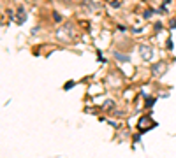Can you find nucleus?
Segmentation results:
<instances>
[{
	"instance_id": "20e7f679",
	"label": "nucleus",
	"mask_w": 176,
	"mask_h": 158,
	"mask_svg": "<svg viewBox=\"0 0 176 158\" xmlns=\"http://www.w3.org/2000/svg\"><path fill=\"white\" fill-rule=\"evenodd\" d=\"M155 125H157V123H153V121L148 118V116H143V118L139 120V123H137V128H139V132H144V128H146V126L150 128V126H155Z\"/></svg>"
},
{
	"instance_id": "0eeeda50",
	"label": "nucleus",
	"mask_w": 176,
	"mask_h": 158,
	"mask_svg": "<svg viewBox=\"0 0 176 158\" xmlns=\"http://www.w3.org/2000/svg\"><path fill=\"white\" fill-rule=\"evenodd\" d=\"M53 18H55V21H56V23H60V21H62V16H60L58 13H53Z\"/></svg>"
},
{
	"instance_id": "9d476101",
	"label": "nucleus",
	"mask_w": 176,
	"mask_h": 158,
	"mask_svg": "<svg viewBox=\"0 0 176 158\" xmlns=\"http://www.w3.org/2000/svg\"><path fill=\"white\" fill-rule=\"evenodd\" d=\"M153 102H155V100H153V99H150V100L146 102V105H148V107H151V105H153Z\"/></svg>"
},
{
	"instance_id": "7ed1b4c3",
	"label": "nucleus",
	"mask_w": 176,
	"mask_h": 158,
	"mask_svg": "<svg viewBox=\"0 0 176 158\" xmlns=\"http://www.w3.org/2000/svg\"><path fill=\"white\" fill-rule=\"evenodd\" d=\"M165 70H167V63H164V61H159V63H155V65H151L153 76H162Z\"/></svg>"
},
{
	"instance_id": "423d86ee",
	"label": "nucleus",
	"mask_w": 176,
	"mask_h": 158,
	"mask_svg": "<svg viewBox=\"0 0 176 158\" xmlns=\"http://www.w3.org/2000/svg\"><path fill=\"white\" fill-rule=\"evenodd\" d=\"M115 58H116L118 61H123V63H125V61H130V58H129L127 55H122V53H115Z\"/></svg>"
},
{
	"instance_id": "1a4fd4ad",
	"label": "nucleus",
	"mask_w": 176,
	"mask_h": 158,
	"mask_svg": "<svg viewBox=\"0 0 176 158\" xmlns=\"http://www.w3.org/2000/svg\"><path fill=\"white\" fill-rule=\"evenodd\" d=\"M104 107H106V109H111V107H113V102H111V100H108V102H106V105H104Z\"/></svg>"
},
{
	"instance_id": "6e6552de",
	"label": "nucleus",
	"mask_w": 176,
	"mask_h": 158,
	"mask_svg": "<svg viewBox=\"0 0 176 158\" xmlns=\"http://www.w3.org/2000/svg\"><path fill=\"white\" fill-rule=\"evenodd\" d=\"M72 86H74V81H69V83L65 84V86H64V88H65V90H70Z\"/></svg>"
},
{
	"instance_id": "f03ea898",
	"label": "nucleus",
	"mask_w": 176,
	"mask_h": 158,
	"mask_svg": "<svg viewBox=\"0 0 176 158\" xmlns=\"http://www.w3.org/2000/svg\"><path fill=\"white\" fill-rule=\"evenodd\" d=\"M139 55H141V58H143L144 61H150L151 56H153V49H151L150 46H146V44H141V46H139Z\"/></svg>"
},
{
	"instance_id": "f257e3e1",
	"label": "nucleus",
	"mask_w": 176,
	"mask_h": 158,
	"mask_svg": "<svg viewBox=\"0 0 176 158\" xmlns=\"http://www.w3.org/2000/svg\"><path fill=\"white\" fill-rule=\"evenodd\" d=\"M76 28L72 23H65L64 26H60L56 30V39L58 40H64V42H70V40H74L76 39Z\"/></svg>"
},
{
	"instance_id": "39448f33",
	"label": "nucleus",
	"mask_w": 176,
	"mask_h": 158,
	"mask_svg": "<svg viewBox=\"0 0 176 158\" xmlns=\"http://www.w3.org/2000/svg\"><path fill=\"white\" fill-rule=\"evenodd\" d=\"M16 21H18L19 25L25 23V11H23V7H19V9H18V19H16Z\"/></svg>"
}]
</instances>
